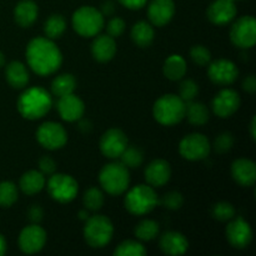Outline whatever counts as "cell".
I'll list each match as a JSON object with an SVG mask.
<instances>
[{
    "label": "cell",
    "instance_id": "cell-14",
    "mask_svg": "<svg viewBox=\"0 0 256 256\" xmlns=\"http://www.w3.org/2000/svg\"><path fill=\"white\" fill-rule=\"evenodd\" d=\"M226 239L232 248L244 249L250 244L252 239V230L249 222L242 218L234 219L226 226Z\"/></svg>",
    "mask_w": 256,
    "mask_h": 256
},
{
    "label": "cell",
    "instance_id": "cell-1",
    "mask_svg": "<svg viewBox=\"0 0 256 256\" xmlns=\"http://www.w3.org/2000/svg\"><path fill=\"white\" fill-rule=\"evenodd\" d=\"M26 62L34 72L50 75L56 72L62 62L59 48L49 38H35L26 46Z\"/></svg>",
    "mask_w": 256,
    "mask_h": 256
},
{
    "label": "cell",
    "instance_id": "cell-3",
    "mask_svg": "<svg viewBox=\"0 0 256 256\" xmlns=\"http://www.w3.org/2000/svg\"><path fill=\"white\" fill-rule=\"evenodd\" d=\"M155 120L162 125H175L185 118V102L174 94L162 95L152 109Z\"/></svg>",
    "mask_w": 256,
    "mask_h": 256
},
{
    "label": "cell",
    "instance_id": "cell-17",
    "mask_svg": "<svg viewBox=\"0 0 256 256\" xmlns=\"http://www.w3.org/2000/svg\"><path fill=\"white\" fill-rule=\"evenodd\" d=\"M210 22L215 25H225L236 16V5L232 0H215L206 12Z\"/></svg>",
    "mask_w": 256,
    "mask_h": 256
},
{
    "label": "cell",
    "instance_id": "cell-50",
    "mask_svg": "<svg viewBox=\"0 0 256 256\" xmlns=\"http://www.w3.org/2000/svg\"><path fill=\"white\" fill-rule=\"evenodd\" d=\"M79 216H80V219H82V220H88V218H89V214H88V210L85 209V210H82V212H79Z\"/></svg>",
    "mask_w": 256,
    "mask_h": 256
},
{
    "label": "cell",
    "instance_id": "cell-39",
    "mask_svg": "<svg viewBox=\"0 0 256 256\" xmlns=\"http://www.w3.org/2000/svg\"><path fill=\"white\" fill-rule=\"evenodd\" d=\"M159 204H162V206H165L169 210H178L184 204V198H182L180 192H170L165 194L162 198V200H159Z\"/></svg>",
    "mask_w": 256,
    "mask_h": 256
},
{
    "label": "cell",
    "instance_id": "cell-51",
    "mask_svg": "<svg viewBox=\"0 0 256 256\" xmlns=\"http://www.w3.org/2000/svg\"><path fill=\"white\" fill-rule=\"evenodd\" d=\"M4 64H5V56H4V54L0 52V68L4 66Z\"/></svg>",
    "mask_w": 256,
    "mask_h": 256
},
{
    "label": "cell",
    "instance_id": "cell-6",
    "mask_svg": "<svg viewBox=\"0 0 256 256\" xmlns=\"http://www.w3.org/2000/svg\"><path fill=\"white\" fill-rule=\"evenodd\" d=\"M104 26V15L92 6H82L72 15V28L85 38L95 36Z\"/></svg>",
    "mask_w": 256,
    "mask_h": 256
},
{
    "label": "cell",
    "instance_id": "cell-23",
    "mask_svg": "<svg viewBox=\"0 0 256 256\" xmlns=\"http://www.w3.org/2000/svg\"><path fill=\"white\" fill-rule=\"evenodd\" d=\"M92 56L100 62H106L114 58L116 52V44L114 38L109 35H99L95 38L92 45Z\"/></svg>",
    "mask_w": 256,
    "mask_h": 256
},
{
    "label": "cell",
    "instance_id": "cell-41",
    "mask_svg": "<svg viewBox=\"0 0 256 256\" xmlns=\"http://www.w3.org/2000/svg\"><path fill=\"white\" fill-rule=\"evenodd\" d=\"M234 145V138L230 132H222L220 135H218L216 139L214 140V149L215 152H228Z\"/></svg>",
    "mask_w": 256,
    "mask_h": 256
},
{
    "label": "cell",
    "instance_id": "cell-45",
    "mask_svg": "<svg viewBox=\"0 0 256 256\" xmlns=\"http://www.w3.org/2000/svg\"><path fill=\"white\" fill-rule=\"evenodd\" d=\"M148 0H119L120 4L124 5L125 8L132 10L142 9L145 4H146Z\"/></svg>",
    "mask_w": 256,
    "mask_h": 256
},
{
    "label": "cell",
    "instance_id": "cell-33",
    "mask_svg": "<svg viewBox=\"0 0 256 256\" xmlns=\"http://www.w3.org/2000/svg\"><path fill=\"white\" fill-rule=\"evenodd\" d=\"M120 160H122V164L125 165L128 169H135V168H139L142 164V160H144V155L142 152L136 146H126V149L122 152V154L120 155Z\"/></svg>",
    "mask_w": 256,
    "mask_h": 256
},
{
    "label": "cell",
    "instance_id": "cell-16",
    "mask_svg": "<svg viewBox=\"0 0 256 256\" xmlns=\"http://www.w3.org/2000/svg\"><path fill=\"white\" fill-rule=\"evenodd\" d=\"M240 96L235 90L224 89L215 95L212 110L220 118H229L239 109Z\"/></svg>",
    "mask_w": 256,
    "mask_h": 256
},
{
    "label": "cell",
    "instance_id": "cell-18",
    "mask_svg": "<svg viewBox=\"0 0 256 256\" xmlns=\"http://www.w3.org/2000/svg\"><path fill=\"white\" fill-rule=\"evenodd\" d=\"M84 102L76 95L69 94L59 98L58 102V112L65 122H76L84 114Z\"/></svg>",
    "mask_w": 256,
    "mask_h": 256
},
{
    "label": "cell",
    "instance_id": "cell-7",
    "mask_svg": "<svg viewBox=\"0 0 256 256\" xmlns=\"http://www.w3.org/2000/svg\"><path fill=\"white\" fill-rule=\"evenodd\" d=\"M114 232L112 222L106 216L95 215L88 218L86 225L84 228L85 242L92 248H104L110 242Z\"/></svg>",
    "mask_w": 256,
    "mask_h": 256
},
{
    "label": "cell",
    "instance_id": "cell-30",
    "mask_svg": "<svg viewBox=\"0 0 256 256\" xmlns=\"http://www.w3.org/2000/svg\"><path fill=\"white\" fill-rule=\"evenodd\" d=\"M75 88H76V80L72 74L59 75L52 82V92L58 98L72 94Z\"/></svg>",
    "mask_w": 256,
    "mask_h": 256
},
{
    "label": "cell",
    "instance_id": "cell-46",
    "mask_svg": "<svg viewBox=\"0 0 256 256\" xmlns=\"http://www.w3.org/2000/svg\"><path fill=\"white\" fill-rule=\"evenodd\" d=\"M242 88H244V90H246L248 92H250V94L255 92L256 79L254 75H249V76L244 80V82H242Z\"/></svg>",
    "mask_w": 256,
    "mask_h": 256
},
{
    "label": "cell",
    "instance_id": "cell-52",
    "mask_svg": "<svg viewBox=\"0 0 256 256\" xmlns=\"http://www.w3.org/2000/svg\"><path fill=\"white\" fill-rule=\"evenodd\" d=\"M232 2H238V0H232Z\"/></svg>",
    "mask_w": 256,
    "mask_h": 256
},
{
    "label": "cell",
    "instance_id": "cell-35",
    "mask_svg": "<svg viewBox=\"0 0 256 256\" xmlns=\"http://www.w3.org/2000/svg\"><path fill=\"white\" fill-rule=\"evenodd\" d=\"M114 254L118 256H144L146 255V249L139 242L126 240L115 249Z\"/></svg>",
    "mask_w": 256,
    "mask_h": 256
},
{
    "label": "cell",
    "instance_id": "cell-8",
    "mask_svg": "<svg viewBox=\"0 0 256 256\" xmlns=\"http://www.w3.org/2000/svg\"><path fill=\"white\" fill-rule=\"evenodd\" d=\"M76 180L66 174H54L48 182V192L50 196L59 202H70L78 194Z\"/></svg>",
    "mask_w": 256,
    "mask_h": 256
},
{
    "label": "cell",
    "instance_id": "cell-47",
    "mask_svg": "<svg viewBox=\"0 0 256 256\" xmlns=\"http://www.w3.org/2000/svg\"><path fill=\"white\" fill-rule=\"evenodd\" d=\"M114 10H115L114 2H110V0H108V2H105L104 4H102V15H112V12H114Z\"/></svg>",
    "mask_w": 256,
    "mask_h": 256
},
{
    "label": "cell",
    "instance_id": "cell-38",
    "mask_svg": "<svg viewBox=\"0 0 256 256\" xmlns=\"http://www.w3.org/2000/svg\"><path fill=\"white\" fill-rule=\"evenodd\" d=\"M179 92V96L182 98L185 102H192V100L196 98L198 92H199V85H198L194 80H184V82L180 84Z\"/></svg>",
    "mask_w": 256,
    "mask_h": 256
},
{
    "label": "cell",
    "instance_id": "cell-19",
    "mask_svg": "<svg viewBox=\"0 0 256 256\" xmlns=\"http://www.w3.org/2000/svg\"><path fill=\"white\" fill-rule=\"evenodd\" d=\"M175 4L172 0H152L148 9L150 22L155 26H162L172 19Z\"/></svg>",
    "mask_w": 256,
    "mask_h": 256
},
{
    "label": "cell",
    "instance_id": "cell-37",
    "mask_svg": "<svg viewBox=\"0 0 256 256\" xmlns=\"http://www.w3.org/2000/svg\"><path fill=\"white\" fill-rule=\"evenodd\" d=\"M212 216L219 222H229L235 216V209L230 202H218L212 206Z\"/></svg>",
    "mask_w": 256,
    "mask_h": 256
},
{
    "label": "cell",
    "instance_id": "cell-21",
    "mask_svg": "<svg viewBox=\"0 0 256 256\" xmlns=\"http://www.w3.org/2000/svg\"><path fill=\"white\" fill-rule=\"evenodd\" d=\"M232 175L242 186H252L256 182V165L249 159H238L232 165Z\"/></svg>",
    "mask_w": 256,
    "mask_h": 256
},
{
    "label": "cell",
    "instance_id": "cell-48",
    "mask_svg": "<svg viewBox=\"0 0 256 256\" xmlns=\"http://www.w3.org/2000/svg\"><path fill=\"white\" fill-rule=\"evenodd\" d=\"M6 252V242H5L4 236L0 234V256H2Z\"/></svg>",
    "mask_w": 256,
    "mask_h": 256
},
{
    "label": "cell",
    "instance_id": "cell-40",
    "mask_svg": "<svg viewBox=\"0 0 256 256\" xmlns=\"http://www.w3.org/2000/svg\"><path fill=\"white\" fill-rule=\"evenodd\" d=\"M190 56H192V62L195 64L200 65V66L208 65L210 62V59H212L210 52L206 48L202 46V45H195V46H192V50H190Z\"/></svg>",
    "mask_w": 256,
    "mask_h": 256
},
{
    "label": "cell",
    "instance_id": "cell-9",
    "mask_svg": "<svg viewBox=\"0 0 256 256\" xmlns=\"http://www.w3.org/2000/svg\"><path fill=\"white\" fill-rule=\"evenodd\" d=\"M210 149H212V145L208 138L199 132L186 135L179 144L180 155L190 162L205 159L209 155Z\"/></svg>",
    "mask_w": 256,
    "mask_h": 256
},
{
    "label": "cell",
    "instance_id": "cell-20",
    "mask_svg": "<svg viewBox=\"0 0 256 256\" xmlns=\"http://www.w3.org/2000/svg\"><path fill=\"white\" fill-rule=\"evenodd\" d=\"M170 176H172V169L169 162L165 160H154L145 169V180L152 188L165 185L170 180Z\"/></svg>",
    "mask_w": 256,
    "mask_h": 256
},
{
    "label": "cell",
    "instance_id": "cell-49",
    "mask_svg": "<svg viewBox=\"0 0 256 256\" xmlns=\"http://www.w3.org/2000/svg\"><path fill=\"white\" fill-rule=\"evenodd\" d=\"M255 124H256V120L255 118H252V124H250V134H252V138L255 140V136H256V132H255Z\"/></svg>",
    "mask_w": 256,
    "mask_h": 256
},
{
    "label": "cell",
    "instance_id": "cell-24",
    "mask_svg": "<svg viewBox=\"0 0 256 256\" xmlns=\"http://www.w3.org/2000/svg\"><path fill=\"white\" fill-rule=\"evenodd\" d=\"M39 9L32 0H22L14 9V19L22 28H29L36 20Z\"/></svg>",
    "mask_w": 256,
    "mask_h": 256
},
{
    "label": "cell",
    "instance_id": "cell-25",
    "mask_svg": "<svg viewBox=\"0 0 256 256\" xmlns=\"http://www.w3.org/2000/svg\"><path fill=\"white\" fill-rule=\"evenodd\" d=\"M5 76L10 86L14 89H22L29 82V72H28L26 66L20 62H10L5 70Z\"/></svg>",
    "mask_w": 256,
    "mask_h": 256
},
{
    "label": "cell",
    "instance_id": "cell-13",
    "mask_svg": "<svg viewBox=\"0 0 256 256\" xmlns=\"http://www.w3.org/2000/svg\"><path fill=\"white\" fill-rule=\"evenodd\" d=\"M128 146V138L120 129H109L100 139V150L109 159H118Z\"/></svg>",
    "mask_w": 256,
    "mask_h": 256
},
{
    "label": "cell",
    "instance_id": "cell-5",
    "mask_svg": "<svg viewBox=\"0 0 256 256\" xmlns=\"http://www.w3.org/2000/svg\"><path fill=\"white\" fill-rule=\"evenodd\" d=\"M99 182L108 194L120 195L129 188V170L122 162H110L100 172Z\"/></svg>",
    "mask_w": 256,
    "mask_h": 256
},
{
    "label": "cell",
    "instance_id": "cell-26",
    "mask_svg": "<svg viewBox=\"0 0 256 256\" xmlns=\"http://www.w3.org/2000/svg\"><path fill=\"white\" fill-rule=\"evenodd\" d=\"M20 189L24 194L34 195L42 192L45 186V176L42 172L30 170L20 178Z\"/></svg>",
    "mask_w": 256,
    "mask_h": 256
},
{
    "label": "cell",
    "instance_id": "cell-29",
    "mask_svg": "<svg viewBox=\"0 0 256 256\" xmlns=\"http://www.w3.org/2000/svg\"><path fill=\"white\" fill-rule=\"evenodd\" d=\"M185 116L192 125H204L209 120V110L202 102H185Z\"/></svg>",
    "mask_w": 256,
    "mask_h": 256
},
{
    "label": "cell",
    "instance_id": "cell-27",
    "mask_svg": "<svg viewBox=\"0 0 256 256\" xmlns=\"http://www.w3.org/2000/svg\"><path fill=\"white\" fill-rule=\"evenodd\" d=\"M164 75L169 80L176 82L186 74V62L182 55H170L164 62Z\"/></svg>",
    "mask_w": 256,
    "mask_h": 256
},
{
    "label": "cell",
    "instance_id": "cell-15",
    "mask_svg": "<svg viewBox=\"0 0 256 256\" xmlns=\"http://www.w3.org/2000/svg\"><path fill=\"white\" fill-rule=\"evenodd\" d=\"M210 80L218 85H229L236 80L239 75L236 65L226 59H219L212 62L208 69Z\"/></svg>",
    "mask_w": 256,
    "mask_h": 256
},
{
    "label": "cell",
    "instance_id": "cell-11",
    "mask_svg": "<svg viewBox=\"0 0 256 256\" xmlns=\"http://www.w3.org/2000/svg\"><path fill=\"white\" fill-rule=\"evenodd\" d=\"M36 139L40 145L48 150H56L66 144L68 134L64 128L54 122H44L36 132Z\"/></svg>",
    "mask_w": 256,
    "mask_h": 256
},
{
    "label": "cell",
    "instance_id": "cell-12",
    "mask_svg": "<svg viewBox=\"0 0 256 256\" xmlns=\"http://www.w3.org/2000/svg\"><path fill=\"white\" fill-rule=\"evenodd\" d=\"M46 242V232L38 224L22 229L19 235V248L25 254H35L44 248Z\"/></svg>",
    "mask_w": 256,
    "mask_h": 256
},
{
    "label": "cell",
    "instance_id": "cell-28",
    "mask_svg": "<svg viewBox=\"0 0 256 256\" xmlns=\"http://www.w3.org/2000/svg\"><path fill=\"white\" fill-rule=\"evenodd\" d=\"M132 39L138 46H149L154 40V29L146 22H136L132 29Z\"/></svg>",
    "mask_w": 256,
    "mask_h": 256
},
{
    "label": "cell",
    "instance_id": "cell-31",
    "mask_svg": "<svg viewBox=\"0 0 256 256\" xmlns=\"http://www.w3.org/2000/svg\"><path fill=\"white\" fill-rule=\"evenodd\" d=\"M65 29H66V22L64 18L59 14H54L49 16V19L45 22L44 32L46 38L49 39H58L64 34Z\"/></svg>",
    "mask_w": 256,
    "mask_h": 256
},
{
    "label": "cell",
    "instance_id": "cell-10",
    "mask_svg": "<svg viewBox=\"0 0 256 256\" xmlns=\"http://www.w3.org/2000/svg\"><path fill=\"white\" fill-rule=\"evenodd\" d=\"M230 39L236 46L248 49L254 46L256 42V20L252 15H245L232 24Z\"/></svg>",
    "mask_w": 256,
    "mask_h": 256
},
{
    "label": "cell",
    "instance_id": "cell-4",
    "mask_svg": "<svg viewBox=\"0 0 256 256\" xmlns=\"http://www.w3.org/2000/svg\"><path fill=\"white\" fill-rule=\"evenodd\" d=\"M124 204L130 214L145 215L159 204V198L152 186L140 184L129 190L125 196Z\"/></svg>",
    "mask_w": 256,
    "mask_h": 256
},
{
    "label": "cell",
    "instance_id": "cell-36",
    "mask_svg": "<svg viewBox=\"0 0 256 256\" xmlns=\"http://www.w3.org/2000/svg\"><path fill=\"white\" fill-rule=\"evenodd\" d=\"M18 200L16 185L12 182H0V206L9 208Z\"/></svg>",
    "mask_w": 256,
    "mask_h": 256
},
{
    "label": "cell",
    "instance_id": "cell-34",
    "mask_svg": "<svg viewBox=\"0 0 256 256\" xmlns=\"http://www.w3.org/2000/svg\"><path fill=\"white\" fill-rule=\"evenodd\" d=\"M82 202H84V206L86 210L96 212V210L102 209V204H104V194L98 188H90L89 190L85 192Z\"/></svg>",
    "mask_w": 256,
    "mask_h": 256
},
{
    "label": "cell",
    "instance_id": "cell-44",
    "mask_svg": "<svg viewBox=\"0 0 256 256\" xmlns=\"http://www.w3.org/2000/svg\"><path fill=\"white\" fill-rule=\"evenodd\" d=\"M28 215H29V219L32 220L34 224H38V222H40L42 220V215H44V212H42V209L39 206V205H32V206L29 209Z\"/></svg>",
    "mask_w": 256,
    "mask_h": 256
},
{
    "label": "cell",
    "instance_id": "cell-43",
    "mask_svg": "<svg viewBox=\"0 0 256 256\" xmlns=\"http://www.w3.org/2000/svg\"><path fill=\"white\" fill-rule=\"evenodd\" d=\"M39 169L40 172H42L44 175H52L56 170V164L52 158L42 156L39 160Z\"/></svg>",
    "mask_w": 256,
    "mask_h": 256
},
{
    "label": "cell",
    "instance_id": "cell-42",
    "mask_svg": "<svg viewBox=\"0 0 256 256\" xmlns=\"http://www.w3.org/2000/svg\"><path fill=\"white\" fill-rule=\"evenodd\" d=\"M108 35L112 38H118L124 32L125 30V22L124 20L120 18H112L109 22H108Z\"/></svg>",
    "mask_w": 256,
    "mask_h": 256
},
{
    "label": "cell",
    "instance_id": "cell-2",
    "mask_svg": "<svg viewBox=\"0 0 256 256\" xmlns=\"http://www.w3.org/2000/svg\"><path fill=\"white\" fill-rule=\"evenodd\" d=\"M52 105V96L42 88H30L18 99V110L25 119L29 120L42 118L49 112Z\"/></svg>",
    "mask_w": 256,
    "mask_h": 256
},
{
    "label": "cell",
    "instance_id": "cell-32",
    "mask_svg": "<svg viewBox=\"0 0 256 256\" xmlns=\"http://www.w3.org/2000/svg\"><path fill=\"white\" fill-rule=\"evenodd\" d=\"M159 234V225L154 220H142L135 228V236L142 242L154 240Z\"/></svg>",
    "mask_w": 256,
    "mask_h": 256
},
{
    "label": "cell",
    "instance_id": "cell-22",
    "mask_svg": "<svg viewBox=\"0 0 256 256\" xmlns=\"http://www.w3.org/2000/svg\"><path fill=\"white\" fill-rule=\"evenodd\" d=\"M188 248V239L178 232H168L160 238V249L168 255H182L186 252Z\"/></svg>",
    "mask_w": 256,
    "mask_h": 256
}]
</instances>
